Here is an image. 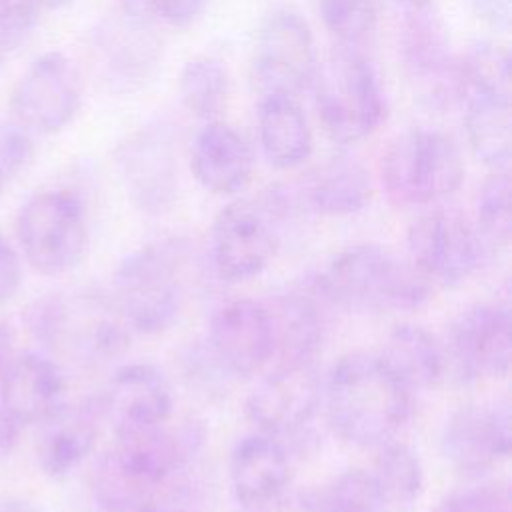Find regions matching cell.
<instances>
[{
    "mask_svg": "<svg viewBox=\"0 0 512 512\" xmlns=\"http://www.w3.org/2000/svg\"><path fill=\"white\" fill-rule=\"evenodd\" d=\"M64 394V372L44 352L14 356L0 378V406L20 426H38L64 404Z\"/></svg>",
    "mask_w": 512,
    "mask_h": 512,
    "instance_id": "obj_21",
    "label": "cell"
},
{
    "mask_svg": "<svg viewBox=\"0 0 512 512\" xmlns=\"http://www.w3.org/2000/svg\"><path fill=\"white\" fill-rule=\"evenodd\" d=\"M258 136L266 160L274 168L300 166L312 152V130L294 96H262Z\"/></svg>",
    "mask_w": 512,
    "mask_h": 512,
    "instance_id": "obj_26",
    "label": "cell"
},
{
    "mask_svg": "<svg viewBox=\"0 0 512 512\" xmlns=\"http://www.w3.org/2000/svg\"><path fill=\"white\" fill-rule=\"evenodd\" d=\"M316 282L310 290H290L280 294L270 310L274 328V354L280 362H308L314 360L326 330V316Z\"/></svg>",
    "mask_w": 512,
    "mask_h": 512,
    "instance_id": "obj_24",
    "label": "cell"
},
{
    "mask_svg": "<svg viewBox=\"0 0 512 512\" xmlns=\"http://www.w3.org/2000/svg\"><path fill=\"white\" fill-rule=\"evenodd\" d=\"M510 306L484 302L462 310L448 326L442 344L444 366L462 384L506 378L510 370Z\"/></svg>",
    "mask_w": 512,
    "mask_h": 512,
    "instance_id": "obj_11",
    "label": "cell"
},
{
    "mask_svg": "<svg viewBox=\"0 0 512 512\" xmlns=\"http://www.w3.org/2000/svg\"><path fill=\"white\" fill-rule=\"evenodd\" d=\"M34 158L32 132L18 122L0 124V172L6 180L20 174Z\"/></svg>",
    "mask_w": 512,
    "mask_h": 512,
    "instance_id": "obj_37",
    "label": "cell"
},
{
    "mask_svg": "<svg viewBox=\"0 0 512 512\" xmlns=\"http://www.w3.org/2000/svg\"><path fill=\"white\" fill-rule=\"evenodd\" d=\"M378 356L410 392L436 386L446 372L442 344L416 324H396Z\"/></svg>",
    "mask_w": 512,
    "mask_h": 512,
    "instance_id": "obj_27",
    "label": "cell"
},
{
    "mask_svg": "<svg viewBox=\"0 0 512 512\" xmlns=\"http://www.w3.org/2000/svg\"><path fill=\"white\" fill-rule=\"evenodd\" d=\"M188 250L180 240H162L130 252L114 270L112 300L132 332L160 334L186 302Z\"/></svg>",
    "mask_w": 512,
    "mask_h": 512,
    "instance_id": "obj_5",
    "label": "cell"
},
{
    "mask_svg": "<svg viewBox=\"0 0 512 512\" xmlns=\"http://www.w3.org/2000/svg\"><path fill=\"white\" fill-rule=\"evenodd\" d=\"M14 358V352H12V336L10 332L6 330V326L0 324V378L4 374V370L8 368L10 360Z\"/></svg>",
    "mask_w": 512,
    "mask_h": 512,
    "instance_id": "obj_43",
    "label": "cell"
},
{
    "mask_svg": "<svg viewBox=\"0 0 512 512\" xmlns=\"http://www.w3.org/2000/svg\"><path fill=\"white\" fill-rule=\"evenodd\" d=\"M202 442L196 426L168 422L116 434L114 446L98 460L92 492L106 512H136L192 458Z\"/></svg>",
    "mask_w": 512,
    "mask_h": 512,
    "instance_id": "obj_2",
    "label": "cell"
},
{
    "mask_svg": "<svg viewBox=\"0 0 512 512\" xmlns=\"http://www.w3.org/2000/svg\"><path fill=\"white\" fill-rule=\"evenodd\" d=\"M382 186L398 206H426L452 196L464 180V160L444 132L408 128L386 148Z\"/></svg>",
    "mask_w": 512,
    "mask_h": 512,
    "instance_id": "obj_7",
    "label": "cell"
},
{
    "mask_svg": "<svg viewBox=\"0 0 512 512\" xmlns=\"http://www.w3.org/2000/svg\"><path fill=\"white\" fill-rule=\"evenodd\" d=\"M408 260L432 282L460 286L480 266L484 244L470 218L454 208L420 214L406 232Z\"/></svg>",
    "mask_w": 512,
    "mask_h": 512,
    "instance_id": "obj_10",
    "label": "cell"
},
{
    "mask_svg": "<svg viewBox=\"0 0 512 512\" xmlns=\"http://www.w3.org/2000/svg\"><path fill=\"white\" fill-rule=\"evenodd\" d=\"M332 432L358 448H380L400 434L412 414V392L378 354L350 352L322 380V404Z\"/></svg>",
    "mask_w": 512,
    "mask_h": 512,
    "instance_id": "obj_1",
    "label": "cell"
},
{
    "mask_svg": "<svg viewBox=\"0 0 512 512\" xmlns=\"http://www.w3.org/2000/svg\"><path fill=\"white\" fill-rule=\"evenodd\" d=\"M40 12L36 0H0V66L28 40Z\"/></svg>",
    "mask_w": 512,
    "mask_h": 512,
    "instance_id": "obj_35",
    "label": "cell"
},
{
    "mask_svg": "<svg viewBox=\"0 0 512 512\" xmlns=\"http://www.w3.org/2000/svg\"><path fill=\"white\" fill-rule=\"evenodd\" d=\"M136 512H182L178 508H170V506H154V504H146L142 508H138Z\"/></svg>",
    "mask_w": 512,
    "mask_h": 512,
    "instance_id": "obj_45",
    "label": "cell"
},
{
    "mask_svg": "<svg viewBox=\"0 0 512 512\" xmlns=\"http://www.w3.org/2000/svg\"><path fill=\"white\" fill-rule=\"evenodd\" d=\"M4 182H6V178H4V174L0 172V190H2V186H4Z\"/></svg>",
    "mask_w": 512,
    "mask_h": 512,
    "instance_id": "obj_47",
    "label": "cell"
},
{
    "mask_svg": "<svg viewBox=\"0 0 512 512\" xmlns=\"http://www.w3.org/2000/svg\"><path fill=\"white\" fill-rule=\"evenodd\" d=\"M318 60L308 24L292 10L270 12L254 40L250 76L260 96H294L316 74Z\"/></svg>",
    "mask_w": 512,
    "mask_h": 512,
    "instance_id": "obj_9",
    "label": "cell"
},
{
    "mask_svg": "<svg viewBox=\"0 0 512 512\" xmlns=\"http://www.w3.org/2000/svg\"><path fill=\"white\" fill-rule=\"evenodd\" d=\"M118 166L132 202L148 212L168 210L178 192V168L170 138L156 128L132 134L118 148Z\"/></svg>",
    "mask_w": 512,
    "mask_h": 512,
    "instance_id": "obj_19",
    "label": "cell"
},
{
    "mask_svg": "<svg viewBox=\"0 0 512 512\" xmlns=\"http://www.w3.org/2000/svg\"><path fill=\"white\" fill-rule=\"evenodd\" d=\"M230 488L238 504L260 510L278 502L290 486L292 462L280 438L258 432L242 436L228 460Z\"/></svg>",
    "mask_w": 512,
    "mask_h": 512,
    "instance_id": "obj_20",
    "label": "cell"
},
{
    "mask_svg": "<svg viewBox=\"0 0 512 512\" xmlns=\"http://www.w3.org/2000/svg\"><path fill=\"white\" fill-rule=\"evenodd\" d=\"M372 198L370 176L352 158H330L306 174L298 200L324 216H352L362 212Z\"/></svg>",
    "mask_w": 512,
    "mask_h": 512,
    "instance_id": "obj_25",
    "label": "cell"
},
{
    "mask_svg": "<svg viewBox=\"0 0 512 512\" xmlns=\"http://www.w3.org/2000/svg\"><path fill=\"white\" fill-rule=\"evenodd\" d=\"M438 512H512L510 490L502 484L466 488L448 496Z\"/></svg>",
    "mask_w": 512,
    "mask_h": 512,
    "instance_id": "obj_36",
    "label": "cell"
},
{
    "mask_svg": "<svg viewBox=\"0 0 512 512\" xmlns=\"http://www.w3.org/2000/svg\"><path fill=\"white\" fill-rule=\"evenodd\" d=\"M208 350L218 368L236 378L258 374L274 356V328L266 304L240 298L220 306L208 328Z\"/></svg>",
    "mask_w": 512,
    "mask_h": 512,
    "instance_id": "obj_16",
    "label": "cell"
},
{
    "mask_svg": "<svg viewBox=\"0 0 512 512\" xmlns=\"http://www.w3.org/2000/svg\"><path fill=\"white\" fill-rule=\"evenodd\" d=\"M372 472L346 470L310 494L306 512H390Z\"/></svg>",
    "mask_w": 512,
    "mask_h": 512,
    "instance_id": "obj_30",
    "label": "cell"
},
{
    "mask_svg": "<svg viewBox=\"0 0 512 512\" xmlns=\"http://www.w3.org/2000/svg\"><path fill=\"white\" fill-rule=\"evenodd\" d=\"M512 448L510 408L506 400L470 402L446 418L440 432L444 460L462 474L480 476L506 460Z\"/></svg>",
    "mask_w": 512,
    "mask_h": 512,
    "instance_id": "obj_15",
    "label": "cell"
},
{
    "mask_svg": "<svg viewBox=\"0 0 512 512\" xmlns=\"http://www.w3.org/2000/svg\"><path fill=\"white\" fill-rule=\"evenodd\" d=\"M22 286V256L0 232V306L8 304Z\"/></svg>",
    "mask_w": 512,
    "mask_h": 512,
    "instance_id": "obj_39",
    "label": "cell"
},
{
    "mask_svg": "<svg viewBox=\"0 0 512 512\" xmlns=\"http://www.w3.org/2000/svg\"><path fill=\"white\" fill-rule=\"evenodd\" d=\"M414 12L402 34L404 66L414 94L430 108H446L462 98L460 62L452 56L442 26Z\"/></svg>",
    "mask_w": 512,
    "mask_h": 512,
    "instance_id": "obj_18",
    "label": "cell"
},
{
    "mask_svg": "<svg viewBox=\"0 0 512 512\" xmlns=\"http://www.w3.org/2000/svg\"><path fill=\"white\" fill-rule=\"evenodd\" d=\"M322 404L316 360L280 362L248 394L244 412L258 432L274 438L300 434Z\"/></svg>",
    "mask_w": 512,
    "mask_h": 512,
    "instance_id": "obj_14",
    "label": "cell"
},
{
    "mask_svg": "<svg viewBox=\"0 0 512 512\" xmlns=\"http://www.w3.org/2000/svg\"><path fill=\"white\" fill-rule=\"evenodd\" d=\"M474 14L494 30H508L512 0H468Z\"/></svg>",
    "mask_w": 512,
    "mask_h": 512,
    "instance_id": "obj_40",
    "label": "cell"
},
{
    "mask_svg": "<svg viewBox=\"0 0 512 512\" xmlns=\"http://www.w3.org/2000/svg\"><path fill=\"white\" fill-rule=\"evenodd\" d=\"M138 4L150 18L182 28L204 12L208 0H138Z\"/></svg>",
    "mask_w": 512,
    "mask_h": 512,
    "instance_id": "obj_38",
    "label": "cell"
},
{
    "mask_svg": "<svg viewBox=\"0 0 512 512\" xmlns=\"http://www.w3.org/2000/svg\"><path fill=\"white\" fill-rule=\"evenodd\" d=\"M280 240L272 204L234 200L214 218L210 260L224 282H246L260 276L278 252Z\"/></svg>",
    "mask_w": 512,
    "mask_h": 512,
    "instance_id": "obj_12",
    "label": "cell"
},
{
    "mask_svg": "<svg viewBox=\"0 0 512 512\" xmlns=\"http://www.w3.org/2000/svg\"><path fill=\"white\" fill-rule=\"evenodd\" d=\"M324 26L340 40L342 46L356 48L376 28V0H318Z\"/></svg>",
    "mask_w": 512,
    "mask_h": 512,
    "instance_id": "obj_34",
    "label": "cell"
},
{
    "mask_svg": "<svg viewBox=\"0 0 512 512\" xmlns=\"http://www.w3.org/2000/svg\"><path fill=\"white\" fill-rule=\"evenodd\" d=\"M464 100L472 154L492 170H508L512 158L510 98L470 94Z\"/></svg>",
    "mask_w": 512,
    "mask_h": 512,
    "instance_id": "obj_28",
    "label": "cell"
},
{
    "mask_svg": "<svg viewBox=\"0 0 512 512\" xmlns=\"http://www.w3.org/2000/svg\"><path fill=\"white\" fill-rule=\"evenodd\" d=\"M34 338L54 356L80 366L120 358L130 346V328L110 294L60 290L44 294L28 310Z\"/></svg>",
    "mask_w": 512,
    "mask_h": 512,
    "instance_id": "obj_4",
    "label": "cell"
},
{
    "mask_svg": "<svg viewBox=\"0 0 512 512\" xmlns=\"http://www.w3.org/2000/svg\"><path fill=\"white\" fill-rule=\"evenodd\" d=\"M372 476L390 508L412 506L424 490V468L420 456L408 444L398 440L378 448Z\"/></svg>",
    "mask_w": 512,
    "mask_h": 512,
    "instance_id": "obj_29",
    "label": "cell"
},
{
    "mask_svg": "<svg viewBox=\"0 0 512 512\" xmlns=\"http://www.w3.org/2000/svg\"><path fill=\"white\" fill-rule=\"evenodd\" d=\"M100 416L94 402L68 406L66 402L38 424L36 462L54 480L70 476L94 450Z\"/></svg>",
    "mask_w": 512,
    "mask_h": 512,
    "instance_id": "obj_23",
    "label": "cell"
},
{
    "mask_svg": "<svg viewBox=\"0 0 512 512\" xmlns=\"http://www.w3.org/2000/svg\"><path fill=\"white\" fill-rule=\"evenodd\" d=\"M314 282L326 302L358 314L416 312L434 286L408 258L378 244L340 250Z\"/></svg>",
    "mask_w": 512,
    "mask_h": 512,
    "instance_id": "obj_3",
    "label": "cell"
},
{
    "mask_svg": "<svg viewBox=\"0 0 512 512\" xmlns=\"http://www.w3.org/2000/svg\"><path fill=\"white\" fill-rule=\"evenodd\" d=\"M474 226L484 246L506 248L510 244L512 200L508 170H494L480 186Z\"/></svg>",
    "mask_w": 512,
    "mask_h": 512,
    "instance_id": "obj_33",
    "label": "cell"
},
{
    "mask_svg": "<svg viewBox=\"0 0 512 512\" xmlns=\"http://www.w3.org/2000/svg\"><path fill=\"white\" fill-rule=\"evenodd\" d=\"M178 94L182 106L196 118L206 122L226 108L230 94V78L226 68L214 58H194L184 64L178 78Z\"/></svg>",
    "mask_w": 512,
    "mask_h": 512,
    "instance_id": "obj_31",
    "label": "cell"
},
{
    "mask_svg": "<svg viewBox=\"0 0 512 512\" xmlns=\"http://www.w3.org/2000/svg\"><path fill=\"white\" fill-rule=\"evenodd\" d=\"M462 98L470 94L510 98V54L496 42H476L460 62Z\"/></svg>",
    "mask_w": 512,
    "mask_h": 512,
    "instance_id": "obj_32",
    "label": "cell"
},
{
    "mask_svg": "<svg viewBox=\"0 0 512 512\" xmlns=\"http://www.w3.org/2000/svg\"><path fill=\"white\" fill-rule=\"evenodd\" d=\"M16 240L20 256L44 276L76 270L90 246L88 216L82 198L64 188L32 194L18 210Z\"/></svg>",
    "mask_w": 512,
    "mask_h": 512,
    "instance_id": "obj_6",
    "label": "cell"
},
{
    "mask_svg": "<svg viewBox=\"0 0 512 512\" xmlns=\"http://www.w3.org/2000/svg\"><path fill=\"white\" fill-rule=\"evenodd\" d=\"M316 106L334 142L354 144L368 138L386 114L374 66L352 46L336 50L316 68Z\"/></svg>",
    "mask_w": 512,
    "mask_h": 512,
    "instance_id": "obj_8",
    "label": "cell"
},
{
    "mask_svg": "<svg viewBox=\"0 0 512 512\" xmlns=\"http://www.w3.org/2000/svg\"><path fill=\"white\" fill-rule=\"evenodd\" d=\"M398 2H402V4L410 6L412 10H424L432 0H398Z\"/></svg>",
    "mask_w": 512,
    "mask_h": 512,
    "instance_id": "obj_46",
    "label": "cell"
},
{
    "mask_svg": "<svg viewBox=\"0 0 512 512\" xmlns=\"http://www.w3.org/2000/svg\"><path fill=\"white\" fill-rule=\"evenodd\" d=\"M0 512H46V510L26 498H2Z\"/></svg>",
    "mask_w": 512,
    "mask_h": 512,
    "instance_id": "obj_42",
    "label": "cell"
},
{
    "mask_svg": "<svg viewBox=\"0 0 512 512\" xmlns=\"http://www.w3.org/2000/svg\"><path fill=\"white\" fill-rule=\"evenodd\" d=\"M190 170L198 184L212 194H236L246 188L254 172V152L232 126L210 120L190 146Z\"/></svg>",
    "mask_w": 512,
    "mask_h": 512,
    "instance_id": "obj_22",
    "label": "cell"
},
{
    "mask_svg": "<svg viewBox=\"0 0 512 512\" xmlns=\"http://www.w3.org/2000/svg\"><path fill=\"white\" fill-rule=\"evenodd\" d=\"M22 426L0 406V464L14 452Z\"/></svg>",
    "mask_w": 512,
    "mask_h": 512,
    "instance_id": "obj_41",
    "label": "cell"
},
{
    "mask_svg": "<svg viewBox=\"0 0 512 512\" xmlns=\"http://www.w3.org/2000/svg\"><path fill=\"white\" fill-rule=\"evenodd\" d=\"M92 402L100 420H108L114 434L164 424L174 408L164 372L148 362L120 366Z\"/></svg>",
    "mask_w": 512,
    "mask_h": 512,
    "instance_id": "obj_17",
    "label": "cell"
},
{
    "mask_svg": "<svg viewBox=\"0 0 512 512\" xmlns=\"http://www.w3.org/2000/svg\"><path fill=\"white\" fill-rule=\"evenodd\" d=\"M70 0H36V4L40 6V10H56L66 6Z\"/></svg>",
    "mask_w": 512,
    "mask_h": 512,
    "instance_id": "obj_44",
    "label": "cell"
},
{
    "mask_svg": "<svg viewBox=\"0 0 512 512\" xmlns=\"http://www.w3.org/2000/svg\"><path fill=\"white\" fill-rule=\"evenodd\" d=\"M82 100L76 64L58 50L40 54L18 78L10 94V112L28 132L52 134L66 128Z\"/></svg>",
    "mask_w": 512,
    "mask_h": 512,
    "instance_id": "obj_13",
    "label": "cell"
}]
</instances>
